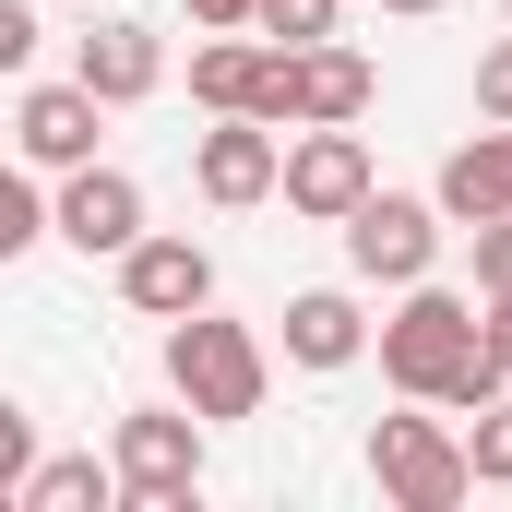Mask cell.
I'll return each instance as SVG.
<instances>
[{"mask_svg":"<svg viewBox=\"0 0 512 512\" xmlns=\"http://www.w3.org/2000/svg\"><path fill=\"white\" fill-rule=\"evenodd\" d=\"M382 382L405 405H453V417H477L489 393H512L501 346H489V298H465V286H405L382 322Z\"/></svg>","mask_w":512,"mask_h":512,"instance_id":"6da1fadb","label":"cell"},{"mask_svg":"<svg viewBox=\"0 0 512 512\" xmlns=\"http://www.w3.org/2000/svg\"><path fill=\"white\" fill-rule=\"evenodd\" d=\"M167 393H179V405H203L215 429H239V417H262V393H274V358H262L251 322L191 310V322H167Z\"/></svg>","mask_w":512,"mask_h":512,"instance_id":"7a4b0ae2","label":"cell"},{"mask_svg":"<svg viewBox=\"0 0 512 512\" xmlns=\"http://www.w3.org/2000/svg\"><path fill=\"white\" fill-rule=\"evenodd\" d=\"M203 405H131L108 429V465H120V501L131 512H191L203 501Z\"/></svg>","mask_w":512,"mask_h":512,"instance_id":"3957f363","label":"cell"},{"mask_svg":"<svg viewBox=\"0 0 512 512\" xmlns=\"http://www.w3.org/2000/svg\"><path fill=\"white\" fill-rule=\"evenodd\" d=\"M370 489L393 512H465L477 501V453L441 417H370Z\"/></svg>","mask_w":512,"mask_h":512,"instance_id":"277c9868","label":"cell"},{"mask_svg":"<svg viewBox=\"0 0 512 512\" xmlns=\"http://www.w3.org/2000/svg\"><path fill=\"white\" fill-rule=\"evenodd\" d=\"M191 108H203V120L298 131V48H286V36H203V48H191Z\"/></svg>","mask_w":512,"mask_h":512,"instance_id":"5b68a950","label":"cell"},{"mask_svg":"<svg viewBox=\"0 0 512 512\" xmlns=\"http://www.w3.org/2000/svg\"><path fill=\"white\" fill-rule=\"evenodd\" d=\"M441 191H370L358 215H346V262H358V286H429V262H441Z\"/></svg>","mask_w":512,"mask_h":512,"instance_id":"8992f818","label":"cell"},{"mask_svg":"<svg viewBox=\"0 0 512 512\" xmlns=\"http://www.w3.org/2000/svg\"><path fill=\"white\" fill-rule=\"evenodd\" d=\"M370 191H382V179H370V143H358V120H310L298 143H286V215L346 227Z\"/></svg>","mask_w":512,"mask_h":512,"instance_id":"52a82bcc","label":"cell"},{"mask_svg":"<svg viewBox=\"0 0 512 512\" xmlns=\"http://www.w3.org/2000/svg\"><path fill=\"white\" fill-rule=\"evenodd\" d=\"M96 120H108V96L72 72V84H24V108H12V155L24 167H48V179H72V167H96Z\"/></svg>","mask_w":512,"mask_h":512,"instance_id":"ba28073f","label":"cell"},{"mask_svg":"<svg viewBox=\"0 0 512 512\" xmlns=\"http://www.w3.org/2000/svg\"><path fill=\"white\" fill-rule=\"evenodd\" d=\"M120 298L143 322H191V310H215V251L203 239H167V227H143L120 251Z\"/></svg>","mask_w":512,"mask_h":512,"instance_id":"9c48e42d","label":"cell"},{"mask_svg":"<svg viewBox=\"0 0 512 512\" xmlns=\"http://www.w3.org/2000/svg\"><path fill=\"white\" fill-rule=\"evenodd\" d=\"M191 179H203V203H274L286 191V131L274 120H215L203 143H191Z\"/></svg>","mask_w":512,"mask_h":512,"instance_id":"30bf717a","label":"cell"},{"mask_svg":"<svg viewBox=\"0 0 512 512\" xmlns=\"http://www.w3.org/2000/svg\"><path fill=\"white\" fill-rule=\"evenodd\" d=\"M60 239H72L84 262H120L131 239H143V179L108 167V155H96V167H72V179H60Z\"/></svg>","mask_w":512,"mask_h":512,"instance_id":"8fae6325","label":"cell"},{"mask_svg":"<svg viewBox=\"0 0 512 512\" xmlns=\"http://www.w3.org/2000/svg\"><path fill=\"white\" fill-rule=\"evenodd\" d=\"M72 72H84V84H96L108 108H143V96L167 84V36H143L131 12H108V24H96V36L72 48Z\"/></svg>","mask_w":512,"mask_h":512,"instance_id":"7c38bea8","label":"cell"},{"mask_svg":"<svg viewBox=\"0 0 512 512\" xmlns=\"http://www.w3.org/2000/svg\"><path fill=\"white\" fill-rule=\"evenodd\" d=\"M429 191H441V215H453V227H489V215H512V120H489L477 143H453Z\"/></svg>","mask_w":512,"mask_h":512,"instance_id":"4fadbf2b","label":"cell"},{"mask_svg":"<svg viewBox=\"0 0 512 512\" xmlns=\"http://www.w3.org/2000/svg\"><path fill=\"white\" fill-rule=\"evenodd\" d=\"M370 346H382V334L358 322L346 286H298V298H286V358H298V370H358Z\"/></svg>","mask_w":512,"mask_h":512,"instance_id":"5bb4252c","label":"cell"},{"mask_svg":"<svg viewBox=\"0 0 512 512\" xmlns=\"http://www.w3.org/2000/svg\"><path fill=\"white\" fill-rule=\"evenodd\" d=\"M370 96H382V72L358 60V48H298V131L310 120H370Z\"/></svg>","mask_w":512,"mask_h":512,"instance_id":"9a60e30c","label":"cell"},{"mask_svg":"<svg viewBox=\"0 0 512 512\" xmlns=\"http://www.w3.org/2000/svg\"><path fill=\"white\" fill-rule=\"evenodd\" d=\"M108 501H120V465H96V453H60L12 489V512H108Z\"/></svg>","mask_w":512,"mask_h":512,"instance_id":"2e32d148","label":"cell"},{"mask_svg":"<svg viewBox=\"0 0 512 512\" xmlns=\"http://www.w3.org/2000/svg\"><path fill=\"white\" fill-rule=\"evenodd\" d=\"M465 453H477V489H512V393H489L465 417Z\"/></svg>","mask_w":512,"mask_h":512,"instance_id":"e0dca14e","label":"cell"},{"mask_svg":"<svg viewBox=\"0 0 512 512\" xmlns=\"http://www.w3.org/2000/svg\"><path fill=\"white\" fill-rule=\"evenodd\" d=\"M334 12H346V0H262V36H286V48H322V36H334Z\"/></svg>","mask_w":512,"mask_h":512,"instance_id":"ac0fdd59","label":"cell"},{"mask_svg":"<svg viewBox=\"0 0 512 512\" xmlns=\"http://www.w3.org/2000/svg\"><path fill=\"white\" fill-rule=\"evenodd\" d=\"M465 239H477V298H501V286H512V215L465 227Z\"/></svg>","mask_w":512,"mask_h":512,"instance_id":"d6986e66","label":"cell"},{"mask_svg":"<svg viewBox=\"0 0 512 512\" xmlns=\"http://www.w3.org/2000/svg\"><path fill=\"white\" fill-rule=\"evenodd\" d=\"M24 477H36V417H12V405H0V501H12Z\"/></svg>","mask_w":512,"mask_h":512,"instance_id":"ffe728a7","label":"cell"},{"mask_svg":"<svg viewBox=\"0 0 512 512\" xmlns=\"http://www.w3.org/2000/svg\"><path fill=\"white\" fill-rule=\"evenodd\" d=\"M477 120H512V36L477 60Z\"/></svg>","mask_w":512,"mask_h":512,"instance_id":"44dd1931","label":"cell"},{"mask_svg":"<svg viewBox=\"0 0 512 512\" xmlns=\"http://www.w3.org/2000/svg\"><path fill=\"white\" fill-rule=\"evenodd\" d=\"M24 60H36V12H24V0H0V72H24Z\"/></svg>","mask_w":512,"mask_h":512,"instance_id":"7402d4cb","label":"cell"},{"mask_svg":"<svg viewBox=\"0 0 512 512\" xmlns=\"http://www.w3.org/2000/svg\"><path fill=\"white\" fill-rule=\"evenodd\" d=\"M179 12H191L203 36H239V24H262V0H179Z\"/></svg>","mask_w":512,"mask_h":512,"instance_id":"603a6c76","label":"cell"},{"mask_svg":"<svg viewBox=\"0 0 512 512\" xmlns=\"http://www.w3.org/2000/svg\"><path fill=\"white\" fill-rule=\"evenodd\" d=\"M489 346H501V370H512V286L489 298Z\"/></svg>","mask_w":512,"mask_h":512,"instance_id":"cb8c5ba5","label":"cell"},{"mask_svg":"<svg viewBox=\"0 0 512 512\" xmlns=\"http://www.w3.org/2000/svg\"><path fill=\"white\" fill-rule=\"evenodd\" d=\"M382 12H441V0H382Z\"/></svg>","mask_w":512,"mask_h":512,"instance_id":"d4e9b609","label":"cell"}]
</instances>
